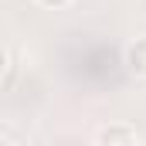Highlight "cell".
Segmentation results:
<instances>
[{"mask_svg":"<svg viewBox=\"0 0 146 146\" xmlns=\"http://www.w3.org/2000/svg\"><path fill=\"white\" fill-rule=\"evenodd\" d=\"M95 143L99 146H136V143H143V136L136 133V126L119 122V126H102L95 133Z\"/></svg>","mask_w":146,"mask_h":146,"instance_id":"1","label":"cell"},{"mask_svg":"<svg viewBox=\"0 0 146 146\" xmlns=\"http://www.w3.org/2000/svg\"><path fill=\"white\" fill-rule=\"evenodd\" d=\"M122 65L136 75V78H146V34L133 37V41L126 44V51H122Z\"/></svg>","mask_w":146,"mask_h":146,"instance_id":"2","label":"cell"},{"mask_svg":"<svg viewBox=\"0 0 146 146\" xmlns=\"http://www.w3.org/2000/svg\"><path fill=\"white\" fill-rule=\"evenodd\" d=\"M41 7H48V10H61V7H68L72 0H37Z\"/></svg>","mask_w":146,"mask_h":146,"instance_id":"3","label":"cell"}]
</instances>
